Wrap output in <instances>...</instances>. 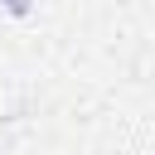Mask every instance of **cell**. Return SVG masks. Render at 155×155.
Wrapping results in <instances>:
<instances>
[{
  "label": "cell",
  "instance_id": "obj_1",
  "mask_svg": "<svg viewBox=\"0 0 155 155\" xmlns=\"http://www.w3.org/2000/svg\"><path fill=\"white\" fill-rule=\"evenodd\" d=\"M5 10L10 15H29V0H5Z\"/></svg>",
  "mask_w": 155,
  "mask_h": 155
}]
</instances>
